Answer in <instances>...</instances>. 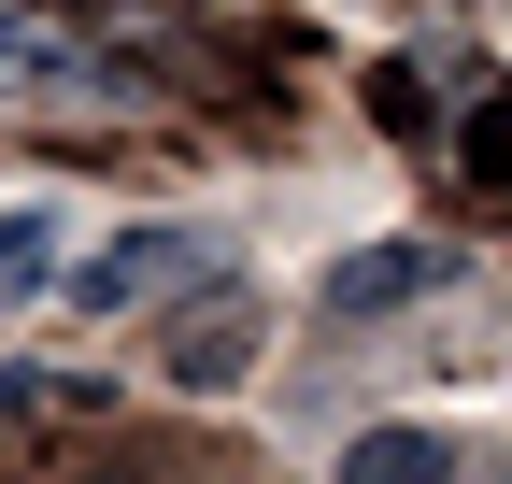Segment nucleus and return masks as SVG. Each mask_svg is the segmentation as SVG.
Instances as JSON below:
<instances>
[{"label":"nucleus","mask_w":512,"mask_h":484,"mask_svg":"<svg viewBox=\"0 0 512 484\" xmlns=\"http://www.w3.org/2000/svg\"><path fill=\"white\" fill-rule=\"evenodd\" d=\"M427 285H456V242H370V257L328 271V314H399Z\"/></svg>","instance_id":"3"},{"label":"nucleus","mask_w":512,"mask_h":484,"mask_svg":"<svg viewBox=\"0 0 512 484\" xmlns=\"http://www.w3.org/2000/svg\"><path fill=\"white\" fill-rule=\"evenodd\" d=\"M157 371H171L185 399H228V385L256 371V285H242V271H214V285H200V314H171Z\"/></svg>","instance_id":"2"},{"label":"nucleus","mask_w":512,"mask_h":484,"mask_svg":"<svg viewBox=\"0 0 512 484\" xmlns=\"http://www.w3.org/2000/svg\"><path fill=\"white\" fill-rule=\"evenodd\" d=\"M214 271L228 257H214L200 228H114L100 257L72 271V299H86V314H143V299H185V285H214Z\"/></svg>","instance_id":"1"},{"label":"nucleus","mask_w":512,"mask_h":484,"mask_svg":"<svg viewBox=\"0 0 512 484\" xmlns=\"http://www.w3.org/2000/svg\"><path fill=\"white\" fill-rule=\"evenodd\" d=\"M342 484H456V442H441V428H356L342 442Z\"/></svg>","instance_id":"4"},{"label":"nucleus","mask_w":512,"mask_h":484,"mask_svg":"<svg viewBox=\"0 0 512 484\" xmlns=\"http://www.w3.org/2000/svg\"><path fill=\"white\" fill-rule=\"evenodd\" d=\"M470 171H484V186H512V100L470 114Z\"/></svg>","instance_id":"7"},{"label":"nucleus","mask_w":512,"mask_h":484,"mask_svg":"<svg viewBox=\"0 0 512 484\" xmlns=\"http://www.w3.org/2000/svg\"><path fill=\"white\" fill-rule=\"evenodd\" d=\"M57 242H72L57 200H0V299H43L57 285Z\"/></svg>","instance_id":"5"},{"label":"nucleus","mask_w":512,"mask_h":484,"mask_svg":"<svg viewBox=\"0 0 512 484\" xmlns=\"http://www.w3.org/2000/svg\"><path fill=\"white\" fill-rule=\"evenodd\" d=\"M72 72V43H57L43 15H15V0H0V86H57Z\"/></svg>","instance_id":"6"}]
</instances>
